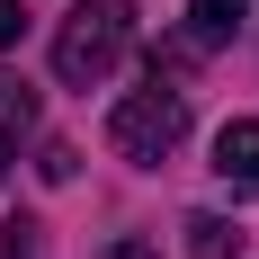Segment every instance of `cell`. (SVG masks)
<instances>
[{
	"mask_svg": "<svg viewBox=\"0 0 259 259\" xmlns=\"http://www.w3.org/2000/svg\"><path fill=\"white\" fill-rule=\"evenodd\" d=\"M179 143H188V90H170V80H161V63H152V80H143V90H125V99L107 107V152L134 161V170H161Z\"/></svg>",
	"mask_w": 259,
	"mask_h": 259,
	"instance_id": "1",
	"label": "cell"
},
{
	"mask_svg": "<svg viewBox=\"0 0 259 259\" xmlns=\"http://www.w3.org/2000/svg\"><path fill=\"white\" fill-rule=\"evenodd\" d=\"M214 170H224V188L259 197V116H233V125L214 134Z\"/></svg>",
	"mask_w": 259,
	"mask_h": 259,
	"instance_id": "3",
	"label": "cell"
},
{
	"mask_svg": "<svg viewBox=\"0 0 259 259\" xmlns=\"http://www.w3.org/2000/svg\"><path fill=\"white\" fill-rule=\"evenodd\" d=\"M125 45H134V9L125 0H80L72 18H63V36H54V72L72 80V90H99L125 63Z\"/></svg>",
	"mask_w": 259,
	"mask_h": 259,
	"instance_id": "2",
	"label": "cell"
},
{
	"mask_svg": "<svg viewBox=\"0 0 259 259\" xmlns=\"http://www.w3.org/2000/svg\"><path fill=\"white\" fill-rule=\"evenodd\" d=\"M18 27H27V9H18V0H0V45H18Z\"/></svg>",
	"mask_w": 259,
	"mask_h": 259,
	"instance_id": "7",
	"label": "cell"
},
{
	"mask_svg": "<svg viewBox=\"0 0 259 259\" xmlns=\"http://www.w3.org/2000/svg\"><path fill=\"white\" fill-rule=\"evenodd\" d=\"M0 259H27V224H9V250H0Z\"/></svg>",
	"mask_w": 259,
	"mask_h": 259,
	"instance_id": "9",
	"label": "cell"
},
{
	"mask_svg": "<svg viewBox=\"0 0 259 259\" xmlns=\"http://www.w3.org/2000/svg\"><path fill=\"white\" fill-rule=\"evenodd\" d=\"M107 259H161V250H152V241H116Z\"/></svg>",
	"mask_w": 259,
	"mask_h": 259,
	"instance_id": "8",
	"label": "cell"
},
{
	"mask_svg": "<svg viewBox=\"0 0 259 259\" xmlns=\"http://www.w3.org/2000/svg\"><path fill=\"white\" fill-rule=\"evenodd\" d=\"M27 116H36L27 80H0V179H9V161H18V134H27Z\"/></svg>",
	"mask_w": 259,
	"mask_h": 259,
	"instance_id": "6",
	"label": "cell"
},
{
	"mask_svg": "<svg viewBox=\"0 0 259 259\" xmlns=\"http://www.w3.org/2000/svg\"><path fill=\"white\" fill-rule=\"evenodd\" d=\"M188 259H241V224H224V214H188Z\"/></svg>",
	"mask_w": 259,
	"mask_h": 259,
	"instance_id": "5",
	"label": "cell"
},
{
	"mask_svg": "<svg viewBox=\"0 0 259 259\" xmlns=\"http://www.w3.org/2000/svg\"><path fill=\"white\" fill-rule=\"evenodd\" d=\"M241 18H250V0H188V45L214 54V45H233Z\"/></svg>",
	"mask_w": 259,
	"mask_h": 259,
	"instance_id": "4",
	"label": "cell"
}]
</instances>
